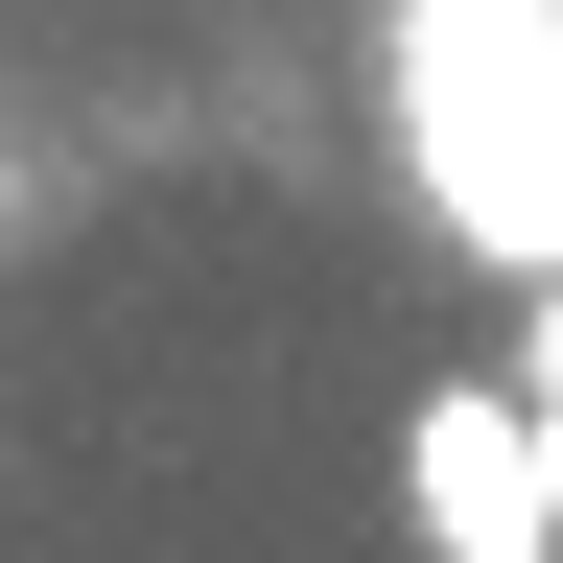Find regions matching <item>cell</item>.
<instances>
[{
  "instance_id": "cell-2",
  "label": "cell",
  "mask_w": 563,
  "mask_h": 563,
  "mask_svg": "<svg viewBox=\"0 0 563 563\" xmlns=\"http://www.w3.org/2000/svg\"><path fill=\"white\" fill-rule=\"evenodd\" d=\"M517 399H540V470H563V376H517Z\"/></svg>"
},
{
  "instance_id": "cell-1",
  "label": "cell",
  "mask_w": 563,
  "mask_h": 563,
  "mask_svg": "<svg viewBox=\"0 0 563 563\" xmlns=\"http://www.w3.org/2000/svg\"><path fill=\"white\" fill-rule=\"evenodd\" d=\"M399 540L422 563H563V470L517 376H422L399 399Z\"/></svg>"
},
{
  "instance_id": "cell-3",
  "label": "cell",
  "mask_w": 563,
  "mask_h": 563,
  "mask_svg": "<svg viewBox=\"0 0 563 563\" xmlns=\"http://www.w3.org/2000/svg\"><path fill=\"white\" fill-rule=\"evenodd\" d=\"M0 235H24V165H0Z\"/></svg>"
}]
</instances>
